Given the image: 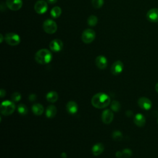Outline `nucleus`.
<instances>
[{
    "label": "nucleus",
    "mask_w": 158,
    "mask_h": 158,
    "mask_svg": "<svg viewBox=\"0 0 158 158\" xmlns=\"http://www.w3.org/2000/svg\"><path fill=\"white\" fill-rule=\"evenodd\" d=\"M6 4L10 10L16 11L22 7L23 2L22 0H6Z\"/></svg>",
    "instance_id": "nucleus-8"
},
{
    "label": "nucleus",
    "mask_w": 158,
    "mask_h": 158,
    "mask_svg": "<svg viewBox=\"0 0 158 158\" xmlns=\"http://www.w3.org/2000/svg\"><path fill=\"white\" fill-rule=\"evenodd\" d=\"M66 110L70 114H75L78 110V104L73 101H69L66 104Z\"/></svg>",
    "instance_id": "nucleus-15"
},
{
    "label": "nucleus",
    "mask_w": 158,
    "mask_h": 158,
    "mask_svg": "<svg viewBox=\"0 0 158 158\" xmlns=\"http://www.w3.org/2000/svg\"><path fill=\"white\" fill-rule=\"evenodd\" d=\"M63 43L59 39H54L49 43V48L53 52H59L63 48Z\"/></svg>",
    "instance_id": "nucleus-11"
},
{
    "label": "nucleus",
    "mask_w": 158,
    "mask_h": 158,
    "mask_svg": "<svg viewBox=\"0 0 158 158\" xmlns=\"http://www.w3.org/2000/svg\"><path fill=\"white\" fill-rule=\"evenodd\" d=\"M95 31L91 28H87L83 31L81 35V40L83 43L86 44H89L94 41V40L95 39Z\"/></svg>",
    "instance_id": "nucleus-6"
},
{
    "label": "nucleus",
    "mask_w": 158,
    "mask_h": 158,
    "mask_svg": "<svg viewBox=\"0 0 158 158\" xmlns=\"http://www.w3.org/2000/svg\"><path fill=\"white\" fill-rule=\"evenodd\" d=\"M21 94L18 92V91H15L14 92L12 96H11V99H12V101L14 102H19L20 99H21Z\"/></svg>",
    "instance_id": "nucleus-26"
},
{
    "label": "nucleus",
    "mask_w": 158,
    "mask_h": 158,
    "mask_svg": "<svg viewBox=\"0 0 158 158\" xmlns=\"http://www.w3.org/2000/svg\"><path fill=\"white\" fill-rule=\"evenodd\" d=\"M57 114V109L56 107L53 105H49L48 106L45 111V115L47 118H54Z\"/></svg>",
    "instance_id": "nucleus-18"
},
{
    "label": "nucleus",
    "mask_w": 158,
    "mask_h": 158,
    "mask_svg": "<svg viewBox=\"0 0 158 158\" xmlns=\"http://www.w3.org/2000/svg\"><path fill=\"white\" fill-rule=\"evenodd\" d=\"M101 119L104 123L109 124L114 119V113L110 109H106L102 112Z\"/></svg>",
    "instance_id": "nucleus-9"
},
{
    "label": "nucleus",
    "mask_w": 158,
    "mask_h": 158,
    "mask_svg": "<svg viewBox=\"0 0 158 158\" xmlns=\"http://www.w3.org/2000/svg\"><path fill=\"white\" fill-rule=\"evenodd\" d=\"M47 1H48V3H49L51 4H54L56 3L57 1V0H47Z\"/></svg>",
    "instance_id": "nucleus-33"
},
{
    "label": "nucleus",
    "mask_w": 158,
    "mask_h": 158,
    "mask_svg": "<svg viewBox=\"0 0 158 158\" xmlns=\"http://www.w3.org/2000/svg\"><path fill=\"white\" fill-rule=\"evenodd\" d=\"M110 102L109 96L104 93H98L91 98V104L97 109H103L107 107Z\"/></svg>",
    "instance_id": "nucleus-1"
},
{
    "label": "nucleus",
    "mask_w": 158,
    "mask_h": 158,
    "mask_svg": "<svg viewBox=\"0 0 158 158\" xmlns=\"http://www.w3.org/2000/svg\"><path fill=\"white\" fill-rule=\"evenodd\" d=\"M125 114H126V115L127 116V117H131V116H133V112L131 111V110H127L126 111V112H125Z\"/></svg>",
    "instance_id": "nucleus-30"
},
{
    "label": "nucleus",
    "mask_w": 158,
    "mask_h": 158,
    "mask_svg": "<svg viewBox=\"0 0 158 158\" xmlns=\"http://www.w3.org/2000/svg\"><path fill=\"white\" fill-rule=\"evenodd\" d=\"M44 31L48 34L54 33L57 29V25L56 22L52 19H46L43 23Z\"/></svg>",
    "instance_id": "nucleus-4"
},
{
    "label": "nucleus",
    "mask_w": 158,
    "mask_h": 158,
    "mask_svg": "<svg viewBox=\"0 0 158 158\" xmlns=\"http://www.w3.org/2000/svg\"><path fill=\"white\" fill-rule=\"evenodd\" d=\"M4 40L10 46H17L20 42V37L15 33H7L6 34Z\"/></svg>",
    "instance_id": "nucleus-5"
},
{
    "label": "nucleus",
    "mask_w": 158,
    "mask_h": 158,
    "mask_svg": "<svg viewBox=\"0 0 158 158\" xmlns=\"http://www.w3.org/2000/svg\"><path fill=\"white\" fill-rule=\"evenodd\" d=\"M115 156H116V157H118V158L121 157L122 156H123L122 152H121V151H117L116 153H115Z\"/></svg>",
    "instance_id": "nucleus-31"
},
{
    "label": "nucleus",
    "mask_w": 158,
    "mask_h": 158,
    "mask_svg": "<svg viewBox=\"0 0 158 158\" xmlns=\"http://www.w3.org/2000/svg\"><path fill=\"white\" fill-rule=\"evenodd\" d=\"M133 122L138 127H143L146 123V118L142 114L138 113L134 116Z\"/></svg>",
    "instance_id": "nucleus-16"
},
{
    "label": "nucleus",
    "mask_w": 158,
    "mask_h": 158,
    "mask_svg": "<svg viewBox=\"0 0 158 158\" xmlns=\"http://www.w3.org/2000/svg\"><path fill=\"white\" fill-rule=\"evenodd\" d=\"M52 59V53L47 49H41L38 50L35 55V59L36 62L41 65L49 64Z\"/></svg>",
    "instance_id": "nucleus-2"
},
{
    "label": "nucleus",
    "mask_w": 158,
    "mask_h": 158,
    "mask_svg": "<svg viewBox=\"0 0 158 158\" xmlns=\"http://www.w3.org/2000/svg\"><path fill=\"white\" fill-rule=\"evenodd\" d=\"M6 94V92L5 90H4L3 89H1L0 90V95H1V98H3Z\"/></svg>",
    "instance_id": "nucleus-32"
},
{
    "label": "nucleus",
    "mask_w": 158,
    "mask_h": 158,
    "mask_svg": "<svg viewBox=\"0 0 158 158\" xmlns=\"http://www.w3.org/2000/svg\"><path fill=\"white\" fill-rule=\"evenodd\" d=\"M121 108V106H120V104L118 101H113L110 104V109L112 111L114 112H118L120 110Z\"/></svg>",
    "instance_id": "nucleus-24"
},
{
    "label": "nucleus",
    "mask_w": 158,
    "mask_h": 158,
    "mask_svg": "<svg viewBox=\"0 0 158 158\" xmlns=\"http://www.w3.org/2000/svg\"><path fill=\"white\" fill-rule=\"evenodd\" d=\"M31 110L35 115H41L44 112V107L42 104L40 103H36L32 106Z\"/></svg>",
    "instance_id": "nucleus-19"
},
{
    "label": "nucleus",
    "mask_w": 158,
    "mask_h": 158,
    "mask_svg": "<svg viewBox=\"0 0 158 158\" xmlns=\"http://www.w3.org/2000/svg\"><path fill=\"white\" fill-rule=\"evenodd\" d=\"M138 106L144 110H149L152 107V102L150 99L146 97H141L138 100Z\"/></svg>",
    "instance_id": "nucleus-12"
},
{
    "label": "nucleus",
    "mask_w": 158,
    "mask_h": 158,
    "mask_svg": "<svg viewBox=\"0 0 158 158\" xmlns=\"http://www.w3.org/2000/svg\"><path fill=\"white\" fill-rule=\"evenodd\" d=\"M60 156H61L62 158H66V157H67V154H66L65 152H62V153L61 154Z\"/></svg>",
    "instance_id": "nucleus-35"
},
{
    "label": "nucleus",
    "mask_w": 158,
    "mask_h": 158,
    "mask_svg": "<svg viewBox=\"0 0 158 158\" xmlns=\"http://www.w3.org/2000/svg\"><path fill=\"white\" fill-rule=\"evenodd\" d=\"M95 62L96 66L101 70L105 69L107 66V59L105 56L102 55L98 56L96 58Z\"/></svg>",
    "instance_id": "nucleus-14"
},
{
    "label": "nucleus",
    "mask_w": 158,
    "mask_h": 158,
    "mask_svg": "<svg viewBox=\"0 0 158 158\" xmlns=\"http://www.w3.org/2000/svg\"><path fill=\"white\" fill-rule=\"evenodd\" d=\"M87 23H88V25H89L91 27L95 26L97 24V23H98V18H97V17L94 15H90L88 18Z\"/></svg>",
    "instance_id": "nucleus-23"
},
{
    "label": "nucleus",
    "mask_w": 158,
    "mask_h": 158,
    "mask_svg": "<svg viewBox=\"0 0 158 158\" xmlns=\"http://www.w3.org/2000/svg\"><path fill=\"white\" fill-rule=\"evenodd\" d=\"M28 99L31 102H33L36 99V95L35 94H31L28 96Z\"/></svg>",
    "instance_id": "nucleus-29"
},
{
    "label": "nucleus",
    "mask_w": 158,
    "mask_h": 158,
    "mask_svg": "<svg viewBox=\"0 0 158 158\" xmlns=\"http://www.w3.org/2000/svg\"><path fill=\"white\" fill-rule=\"evenodd\" d=\"M123 70V64L120 60L114 62L110 67V72L114 75L120 74Z\"/></svg>",
    "instance_id": "nucleus-10"
},
{
    "label": "nucleus",
    "mask_w": 158,
    "mask_h": 158,
    "mask_svg": "<svg viewBox=\"0 0 158 158\" xmlns=\"http://www.w3.org/2000/svg\"><path fill=\"white\" fill-rule=\"evenodd\" d=\"M15 106L14 102L12 101L6 100L2 102L0 106V111L1 114L5 116H8L11 115L15 110Z\"/></svg>",
    "instance_id": "nucleus-3"
},
{
    "label": "nucleus",
    "mask_w": 158,
    "mask_h": 158,
    "mask_svg": "<svg viewBox=\"0 0 158 158\" xmlns=\"http://www.w3.org/2000/svg\"><path fill=\"white\" fill-rule=\"evenodd\" d=\"M155 89H156V91L158 93V83L156 85V86H155Z\"/></svg>",
    "instance_id": "nucleus-36"
},
{
    "label": "nucleus",
    "mask_w": 158,
    "mask_h": 158,
    "mask_svg": "<svg viewBox=\"0 0 158 158\" xmlns=\"http://www.w3.org/2000/svg\"><path fill=\"white\" fill-rule=\"evenodd\" d=\"M104 145L101 143H98L93 145V146L92 147L91 151L94 156H98L102 153V152L104 151Z\"/></svg>",
    "instance_id": "nucleus-17"
},
{
    "label": "nucleus",
    "mask_w": 158,
    "mask_h": 158,
    "mask_svg": "<svg viewBox=\"0 0 158 158\" xmlns=\"http://www.w3.org/2000/svg\"><path fill=\"white\" fill-rule=\"evenodd\" d=\"M58 94L54 91H51L47 93L46 98V100L51 103L56 102L58 99Z\"/></svg>",
    "instance_id": "nucleus-20"
},
{
    "label": "nucleus",
    "mask_w": 158,
    "mask_h": 158,
    "mask_svg": "<svg viewBox=\"0 0 158 158\" xmlns=\"http://www.w3.org/2000/svg\"><path fill=\"white\" fill-rule=\"evenodd\" d=\"M112 137L115 141H118L122 140L123 138V135L121 131H120L119 130H115L112 133Z\"/></svg>",
    "instance_id": "nucleus-25"
},
{
    "label": "nucleus",
    "mask_w": 158,
    "mask_h": 158,
    "mask_svg": "<svg viewBox=\"0 0 158 158\" xmlns=\"http://www.w3.org/2000/svg\"><path fill=\"white\" fill-rule=\"evenodd\" d=\"M48 9V5L46 1L44 0H40L38 1L35 6L34 9L35 11L38 14H43L45 13Z\"/></svg>",
    "instance_id": "nucleus-7"
},
{
    "label": "nucleus",
    "mask_w": 158,
    "mask_h": 158,
    "mask_svg": "<svg viewBox=\"0 0 158 158\" xmlns=\"http://www.w3.org/2000/svg\"><path fill=\"white\" fill-rule=\"evenodd\" d=\"M93 6L96 9L101 7L104 4V0H91Z\"/></svg>",
    "instance_id": "nucleus-27"
},
{
    "label": "nucleus",
    "mask_w": 158,
    "mask_h": 158,
    "mask_svg": "<svg viewBox=\"0 0 158 158\" xmlns=\"http://www.w3.org/2000/svg\"><path fill=\"white\" fill-rule=\"evenodd\" d=\"M146 18L151 22H158V9L152 8L149 10L146 14Z\"/></svg>",
    "instance_id": "nucleus-13"
},
{
    "label": "nucleus",
    "mask_w": 158,
    "mask_h": 158,
    "mask_svg": "<svg viewBox=\"0 0 158 158\" xmlns=\"http://www.w3.org/2000/svg\"><path fill=\"white\" fill-rule=\"evenodd\" d=\"M61 13H62L61 8L59 6H55L52 7L50 12L51 16L54 19L58 18L61 15Z\"/></svg>",
    "instance_id": "nucleus-21"
},
{
    "label": "nucleus",
    "mask_w": 158,
    "mask_h": 158,
    "mask_svg": "<svg viewBox=\"0 0 158 158\" xmlns=\"http://www.w3.org/2000/svg\"><path fill=\"white\" fill-rule=\"evenodd\" d=\"M0 38H0V43H2V41H3L4 40L2 34H0Z\"/></svg>",
    "instance_id": "nucleus-34"
},
{
    "label": "nucleus",
    "mask_w": 158,
    "mask_h": 158,
    "mask_svg": "<svg viewBox=\"0 0 158 158\" xmlns=\"http://www.w3.org/2000/svg\"><path fill=\"white\" fill-rule=\"evenodd\" d=\"M122 152L123 156L125 158H128V157H131V155H132L131 150L128 149V148H125V149H123Z\"/></svg>",
    "instance_id": "nucleus-28"
},
{
    "label": "nucleus",
    "mask_w": 158,
    "mask_h": 158,
    "mask_svg": "<svg viewBox=\"0 0 158 158\" xmlns=\"http://www.w3.org/2000/svg\"><path fill=\"white\" fill-rule=\"evenodd\" d=\"M18 113L22 115H25L28 113V108L26 105L23 104H20L17 106Z\"/></svg>",
    "instance_id": "nucleus-22"
},
{
    "label": "nucleus",
    "mask_w": 158,
    "mask_h": 158,
    "mask_svg": "<svg viewBox=\"0 0 158 158\" xmlns=\"http://www.w3.org/2000/svg\"><path fill=\"white\" fill-rule=\"evenodd\" d=\"M157 122H158V121H157Z\"/></svg>",
    "instance_id": "nucleus-37"
}]
</instances>
